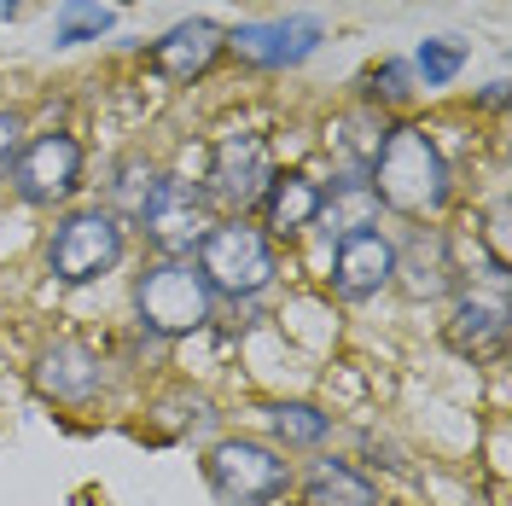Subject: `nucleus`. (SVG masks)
Wrapping results in <instances>:
<instances>
[{"mask_svg": "<svg viewBox=\"0 0 512 506\" xmlns=\"http://www.w3.org/2000/svg\"><path fill=\"white\" fill-rule=\"evenodd\" d=\"M367 187L379 198V210H396L408 222H437L454 198V163L425 123L396 117L367 163Z\"/></svg>", "mask_w": 512, "mask_h": 506, "instance_id": "obj_1", "label": "nucleus"}, {"mask_svg": "<svg viewBox=\"0 0 512 506\" xmlns=\"http://www.w3.org/2000/svg\"><path fill=\"white\" fill-rule=\"evenodd\" d=\"M41 262L59 285H99L128 262V222L105 204H70L53 216Z\"/></svg>", "mask_w": 512, "mask_h": 506, "instance_id": "obj_2", "label": "nucleus"}, {"mask_svg": "<svg viewBox=\"0 0 512 506\" xmlns=\"http://www.w3.org/2000/svg\"><path fill=\"white\" fill-rule=\"evenodd\" d=\"M198 274L216 291V303H256L280 285V245L251 222V216H222L210 227V239L198 245Z\"/></svg>", "mask_w": 512, "mask_h": 506, "instance_id": "obj_3", "label": "nucleus"}, {"mask_svg": "<svg viewBox=\"0 0 512 506\" xmlns=\"http://www.w3.org/2000/svg\"><path fill=\"white\" fill-rule=\"evenodd\" d=\"M134 315L152 338H198L216 320V291L204 285L198 262L187 256H152L134 274Z\"/></svg>", "mask_w": 512, "mask_h": 506, "instance_id": "obj_4", "label": "nucleus"}, {"mask_svg": "<svg viewBox=\"0 0 512 506\" xmlns=\"http://www.w3.org/2000/svg\"><path fill=\"white\" fill-rule=\"evenodd\" d=\"M12 198L24 210H70L88 187V146L70 128H35L12 163Z\"/></svg>", "mask_w": 512, "mask_h": 506, "instance_id": "obj_5", "label": "nucleus"}, {"mask_svg": "<svg viewBox=\"0 0 512 506\" xmlns=\"http://www.w3.org/2000/svg\"><path fill=\"white\" fill-rule=\"evenodd\" d=\"M291 460L286 448L262 443V437H222L204 448V483L222 506H274L291 489Z\"/></svg>", "mask_w": 512, "mask_h": 506, "instance_id": "obj_6", "label": "nucleus"}, {"mask_svg": "<svg viewBox=\"0 0 512 506\" xmlns=\"http://www.w3.org/2000/svg\"><path fill=\"white\" fill-rule=\"evenodd\" d=\"M222 222L216 204L204 198V187H192L181 175H158V192L146 198V210L134 216L140 239L152 245V256H198V245L210 239V227Z\"/></svg>", "mask_w": 512, "mask_h": 506, "instance_id": "obj_7", "label": "nucleus"}, {"mask_svg": "<svg viewBox=\"0 0 512 506\" xmlns=\"http://www.w3.org/2000/svg\"><path fill=\"white\" fill-rule=\"evenodd\" d=\"M274 146H268V134H256V128H227L216 134V146H210V175H204V198L227 210V216H251L262 187L274 181Z\"/></svg>", "mask_w": 512, "mask_h": 506, "instance_id": "obj_8", "label": "nucleus"}, {"mask_svg": "<svg viewBox=\"0 0 512 506\" xmlns=\"http://www.w3.org/2000/svg\"><path fill=\"white\" fill-rule=\"evenodd\" d=\"M326 47V24L315 12H286V18H262V24H233L227 30V59H239L245 70L280 76L309 64Z\"/></svg>", "mask_w": 512, "mask_h": 506, "instance_id": "obj_9", "label": "nucleus"}, {"mask_svg": "<svg viewBox=\"0 0 512 506\" xmlns=\"http://www.w3.org/2000/svg\"><path fill=\"white\" fill-rule=\"evenodd\" d=\"M390 285H396V239H390L379 222L332 239V256H326V291H332L338 303H373V297H384Z\"/></svg>", "mask_w": 512, "mask_h": 506, "instance_id": "obj_10", "label": "nucleus"}, {"mask_svg": "<svg viewBox=\"0 0 512 506\" xmlns=\"http://www.w3.org/2000/svg\"><path fill=\"white\" fill-rule=\"evenodd\" d=\"M222 59H227V30L216 18H181V24H169V30L140 53V64H146L158 82H169V88L204 82Z\"/></svg>", "mask_w": 512, "mask_h": 506, "instance_id": "obj_11", "label": "nucleus"}, {"mask_svg": "<svg viewBox=\"0 0 512 506\" xmlns=\"http://www.w3.org/2000/svg\"><path fill=\"white\" fill-rule=\"evenodd\" d=\"M35 390L59 408H94L105 396V355L82 338H53L30 367Z\"/></svg>", "mask_w": 512, "mask_h": 506, "instance_id": "obj_12", "label": "nucleus"}, {"mask_svg": "<svg viewBox=\"0 0 512 506\" xmlns=\"http://www.w3.org/2000/svg\"><path fill=\"white\" fill-rule=\"evenodd\" d=\"M320 204H326V181H315L309 169H274V181L256 198V216L262 233L280 245V239H303L320 222Z\"/></svg>", "mask_w": 512, "mask_h": 506, "instance_id": "obj_13", "label": "nucleus"}, {"mask_svg": "<svg viewBox=\"0 0 512 506\" xmlns=\"http://www.w3.org/2000/svg\"><path fill=\"white\" fill-rule=\"evenodd\" d=\"M443 338L454 355H466V361H501L507 355V303L501 297H478V291H460L454 297V309L443 320Z\"/></svg>", "mask_w": 512, "mask_h": 506, "instance_id": "obj_14", "label": "nucleus"}, {"mask_svg": "<svg viewBox=\"0 0 512 506\" xmlns=\"http://www.w3.org/2000/svg\"><path fill=\"white\" fill-rule=\"evenodd\" d=\"M396 285H402L408 297H419V303H437V297H448V291H460L448 239L437 233V227H414L408 245L396 239Z\"/></svg>", "mask_w": 512, "mask_h": 506, "instance_id": "obj_15", "label": "nucleus"}, {"mask_svg": "<svg viewBox=\"0 0 512 506\" xmlns=\"http://www.w3.org/2000/svg\"><path fill=\"white\" fill-rule=\"evenodd\" d=\"M303 506H384L379 483L361 472L355 460H338V454H320L303 466V477H291Z\"/></svg>", "mask_w": 512, "mask_h": 506, "instance_id": "obj_16", "label": "nucleus"}, {"mask_svg": "<svg viewBox=\"0 0 512 506\" xmlns=\"http://www.w3.org/2000/svg\"><path fill=\"white\" fill-rule=\"evenodd\" d=\"M419 99V82H414V64L408 59H379L361 70V82H355V105H367V111H379V117H396V111H408Z\"/></svg>", "mask_w": 512, "mask_h": 506, "instance_id": "obj_17", "label": "nucleus"}, {"mask_svg": "<svg viewBox=\"0 0 512 506\" xmlns=\"http://www.w3.org/2000/svg\"><path fill=\"white\" fill-rule=\"evenodd\" d=\"M262 413H268L274 448H320L332 437V413L315 402H268Z\"/></svg>", "mask_w": 512, "mask_h": 506, "instance_id": "obj_18", "label": "nucleus"}, {"mask_svg": "<svg viewBox=\"0 0 512 506\" xmlns=\"http://www.w3.org/2000/svg\"><path fill=\"white\" fill-rule=\"evenodd\" d=\"M466 59H472V47L466 41H454V35H431V41H419L414 47V82L419 94H437V88H454L460 82V70H466Z\"/></svg>", "mask_w": 512, "mask_h": 506, "instance_id": "obj_19", "label": "nucleus"}, {"mask_svg": "<svg viewBox=\"0 0 512 506\" xmlns=\"http://www.w3.org/2000/svg\"><path fill=\"white\" fill-rule=\"evenodd\" d=\"M117 30V6L105 0H59L53 12V47H88Z\"/></svg>", "mask_w": 512, "mask_h": 506, "instance_id": "obj_20", "label": "nucleus"}, {"mask_svg": "<svg viewBox=\"0 0 512 506\" xmlns=\"http://www.w3.org/2000/svg\"><path fill=\"white\" fill-rule=\"evenodd\" d=\"M158 163H146V158H123L117 163V181H111V192H105V210L111 216H123L128 227H134V216L146 210V198L158 192Z\"/></svg>", "mask_w": 512, "mask_h": 506, "instance_id": "obj_21", "label": "nucleus"}, {"mask_svg": "<svg viewBox=\"0 0 512 506\" xmlns=\"http://www.w3.org/2000/svg\"><path fill=\"white\" fill-rule=\"evenodd\" d=\"M30 140V117L18 105H0V187L12 181V163H18V146Z\"/></svg>", "mask_w": 512, "mask_h": 506, "instance_id": "obj_22", "label": "nucleus"}, {"mask_svg": "<svg viewBox=\"0 0 512 506\" xmlns=\"http://www.w3.org/2000/svg\"><path fill=\"white\" fill-rule=\"evenodd\" d=\"M483 245H489V274H507L512 251H507V198L483 216Z\"/></svg>", "mask_w": 512, "mask_h": 506, "instance_id": "obj_23", "label": "nucleus"}, {"mask_svg": "<svg viewBox=\"0 0 512 506\" xmlns=\"http://www.w3.org/2000/svg\"><path fill=\"white\" fill-rule=\"evenodd\" d=\"M472 105H478V111H501V105H507V76H495V82H489Z\"/></svg>", "mask_w": 512, "mask_h": 506, "instance_id": "obj_24", "label": "nucleus"}, {"mask_svg": "<svg viewBox=\"0 0 512 506\" xmlns=\"http://www.w3.org/2000/svg\"><path fill=\"white\" fill-rule=\"evenodd\" d=\"M30 12V0H0V18H24Z\"/></svg>", "mask_w": 512, "mask_h": 506, "instance_id": "obj_25", "label": "nucleus"}]
</instances>
